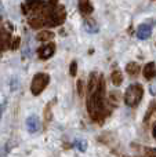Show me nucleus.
Segmentation results:
<instances>
[{
  "mask_svg": "<svg viewBox=\"0 0 156 157\" xmlns=\"http://www.w3.org/2000/svg\"><path fill=\"white\" fill-rule=\"evenodd\" d=\"M87 109L93 120H102L108 114L105 108V87L104 80L98 73H91L88 80Z\"/></svg>",
  "mask_w": 156,
  "mask_h": 157,
  "instance_id": "obj_1",
  "label": "nucleus"
},
{
  "mask_svg": "<svg viewBox=\"0 0 156 157\" xmlns=\"http://www.w3.org/2000/svg\"><path fill=\"white\" fill-rule=\"evenodd\" d=\"M66 18V13H65V8L60 4H53L51 10H50L49 15H47V19H46V26H58V25L64 24Z\"/></svg>",
  "mask_w": 156,
  "mask_h": 157,
  "instance_id": "obj_2",
  "label": "nucleus"
},
{
  "mask_svg": "<svg viewBox=\"0 0 156 157\" xmlns=\"http://www.w3.org/2000/svg\"><path fill=\"white\" fill-rule=\"evenodd\" d=\"M144 95V90L140 84H131L129 88L126 90V94H124V102L127 106L130 108H135L138 103L141 102Z\"/></svg>",
  "mask_w": 156,
  "mask_h": 157,
  "instance_id": "obj_3",
  "label": "nucleus"
},
{
  "mask_svg": "<svg viewBox=\"0 0 156 157\" xmlns=\"http://www.w3.org/2000/svg\"><path fill=\"white\" fill-rule=\"evenodd\" d=\"M50 83V76L47 73H37L35 75L32 80V84H30V91H32L33 95H39L44 91L47 86Z\"/></svg>",
  "mask_w": 156,
  "mask_h": 157,
  "instance_id": "obj_4",
  "label": "nucleus"
},
{
  "mask_svg": "<svg viewBox=\"0 0 156 157\" xmlns=\"http://www.w3.org/2000/svg\"><path fill=\"white\" fill-rule=\"evenodd\" d=\"M54 51H55V46L53 43H50V44L40 47L37 51V55L40 59H49V58H51L54 55Z\"/></svg>",
  "mask_w": 156,
  "mask_h": 157,
  "instance_id": "obj_5",
  "label": "nucleus"
},
{
  "mask_svg": "<svg viewBox=\"0 0 156 157\" xmlns=\"http://www.w3.org/2000/svg\"><path fill=\"white\" fill-rule=\"evenodd\" d=\"M10 43H11V36H10V32L3 28H0V52L7 50L10 47Z\"/></svg>",
  "mask_w": 156,
  "mask_h": 157,
  "instance_id": "obj_6",
  "label": "nucleus"
},
{
  "mask_svg": "<svg viewBox=\"0 0 156 157\" xmlns=\"http://www.w3.org/2000/svg\"><path fill=\"white\" fill-rule=\"evenodd\" d=\"M152 35V26L148 24H142L138 26L137 29V37L141 39V40H146L149 36Z\"/></svg>",
  "mask_w": 156,
  "mask_h": 157,
  "instance_id": "obj_7",
  "label": "nucleus"
},
{
  "mask_svg": "<svg viewBox=\"0 0 156 157\" xmlns=\"http://www.w3.org/2000/svg\"><path fill=\"white\" fill-rule=\"evenodd\" d=\"M26 128L30 134H35L39 131L40 128V123H39V119L36 116H30L26 119Z\"/></svg>",
  "mask_w": 156,
  "mask_h": 157,
  "instance_id": "obj_8",
  "label": "nucleus"
},
{
  "mask_svg": "<svg viewBox=\"0 0 156 157\" xmlns=\"http://www.w3.org/2000/svg\"><path fill=\"white\" fill-rule=\"evenodd\" d=\"M79 10L83 15H90L93 13L94 7L90 0H79Z\"/></svg>",
  "mask_w": 156,
  "mask_h": 157,
  "instance_id": "obj_9",
  "label": "nucleus"
},
{
  "mask_svg": "<svg viewBox=\"0 0 156 157\" xmlns=\"http://www.w3.org/2000/svg\"><path fill=\"white\" fill-rule=\"evenodd\" d=\"M142 73H144V77H145L146 80H151V78L156 77V65L154 62L146 63L144 71H142Z\"/></svg>",
  "mask_w": 156,
  "mask_h": 157,
  "instance_id": "obj_10",
  "label": "nucleus"
},
{
  "mask_svg": "<svg viewBox=\"0 0 156 157\" xmlns=\"http://www.w3.org/2000/svg\"><path fill=\"white\" fill-rule=\"evenodd\" d=\"M39 4H40V0H26V2L24 3V13H28L29 10H35V8L39 7Z\"/></svg>",
  "mask_w": 156,
  "mask_h": 157,
  "instance_id": "obj_11",
  "label": "nucleus"
},
{
  "mask_svg": "<svg viewBox=\"0 0 156 157\" xmlns=\"http://www.w3.org/2000/svg\"><path fill=\"white\" fill-rule=\"evenodd\" d=\"M84 29L87 30L88 33H97L98 32V26H97V24L93 21V19H86L84 21Z\"/></svg>",
  "mask_w": 156,
  "mask_h": 157,
  "instance_id": "obj_12",
  "label": "nucleus"
},
{
  "mask_svg": "<svg viewBox=\"0 0 156 157\" xmlns=\"http://www.w3.org/2000/svg\"><path fill=\"white\" fill-rule=\"evenodd\" d=\"M54 37V33L50 32V30H41L40 33H37V40L40 41H49Z\"/></svg>",
  "mask_w": 156,
  "mask_h": 157,
  "instance_id": "obj_13",
  "label": "nucleus"
},
{
  "mask_svg": "<svg viewBox=\"0 0 156 157\" xmlns=\"http://www.w3.org/2000/svg\"><path fill=\"white\" fill-rule=\"evenodd\" d=\"M126 71H127V73H130V76H135V75L140 72V66L135 62H130L129 65L126 66Z\"/></svg>",
  "mask_w": 156,
  "mask_h": 157,
  "instance_id": "obj_14",
  "label": "nucleus"
},
{
  "mask_svg": "<svg viewBox=\"0 0 156 157\" xmlns=\"http://www.w3.org/2000/svg\"><path fill=\"white\" fill-rule=\"evenodd\" d=\"M111 77H112V83L115 84V86H120L122 81H123V76H122L120 71H115Z\"/></svg>",
  "mask_w": 156,
  "mask_h": 157,
  "instance_id": "obj_15",
  "label": "nucleus"
},
{
  "mask_svg": "<svg viewBox=\"0 0 156 157\" xmlns=\"http://www.w3.org/2000/svg\"><path fill=\"white\" fill-rule=\"evenodd\" d=\"M75 147H76L79 152H86V149H87V142L83 141V139H79V141L75 142Z\"/></svg>",
  "mask_w": 156,
  "mask_h": 157,
  "instance_id": "obj_16",
  "label": "nucleus"
},
{
  "mask_svg": "<svg viewBox=\"0 0 156 157\" xmlns=\"http://www.w3.org/2000/svg\"><path fill=\"white\" fill-rule=\"evenodd\" d=\"M76 72H77V62L73 61L71 63V68H69V73H71V76H76Z\"/></svg>",
  "mask_w": 156,
  "mask_h": 157,
  "instance_id": "obj_17",
  "label": "nucleus"
},
{
  "mask_svg": "<svg viewBox=\"0 0 156 157\" xmlns=\"http://www.w3.org/2000/svg\"><path fill=\"white\" fill-rule=\"evenodd\" d=\"M19 41H21V39L17 36V37L13 40V43H11V50H17V48H18V47H19Z\"/></svg>",
  "mask_w": 156,
  "mask_h": 157,
  "instance_id": "obj_18",
  "label": "nucleus"
},
{
  "mask_svg": "<svg viewBox=\"0 0 156 157\" xmlns=\"http://www.w3.org/2000/svg\"><path fill=\"white\" fill-rule=\"evenodd\" d=\"M2 113H3V106L0 105V119H2Z\"/></svg>",
  "mask_w": 156,
  "mask_h": 157,
  "instance_id": "obj_19",
  "label": "nucleus"
},
{
  "mask_svg": "<svg viewBox=\"0 0 156 157\" xmlns=\"http://www.w3.org/2000/svg\"><path fill=\"white\" fill-rule=\"evenodd\" d=\"M154 135H155V138H156V127H155V130H154Z\"/></svg>",
  "mask_w": 156,
  "mask_h": 157,
  "instance_id": "obj_20",
  "label": "nucleus"
}]
</instances>
